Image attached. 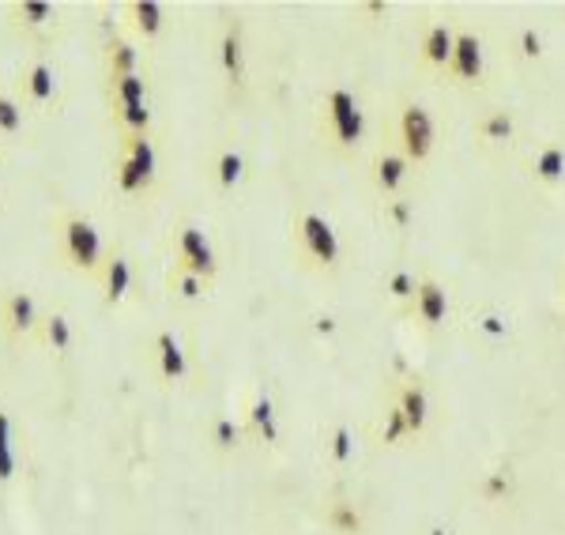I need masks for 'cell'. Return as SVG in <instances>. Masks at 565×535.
Segmentation results:
<instances>
[{
    "label": "cell",
    "instance_id": "cell-20",
    "mask_svg": "<svg viewBox=\"0 0 565 535\" xmlns=\"http://www.w3.org/2000/svg\"><path fill=\"white\" fill-rule=\"evenodd\" d=\"M524 174L540 193H558L565 189V143L562 140H540L524 156Z\"/></svg>",
    "mask_w": 565,
    "mask_h": 535
},
{
    "label": "cell",
    "instance_id": "cell-23",
    "mask_svg": "<svg viewBox=\"0 0 565 535\" xmlns=\"http://www.w3.org/2000/svg\"><path fill=\"white\" fill-rule=\"evenodd\" d=\"M34 347H42L57 366H65L76 355V324H72V317L65 310H45L42 329L34 335Z\"/></svg>",
    "mask_w": 565,
    "mask_h": 535
},
{
    "label": "cell",
    "instance_id": "cell-16",
    "mask_svg": "<svg viewBox=\"0 0 565 535\" xmlns=\"http://www.w3.org/2000/svg\"><path fill=\"white\" fill-rule=\"evenodd\" d=\"M452 42H457V26L452 23H445V20L423 23L418 42H415V68L423 72V76L445 79V68H449V57H452Z\"/></svg>",
    "mask_w": 565,
    "mask_h": 535
},
{
    "label": "cell",
    "instance_id": "cell-17",
    "mask_svg": "<svg viewBox=\"0 0 565 535\" xmlns=\"http://www.w3.org/2000/svg\"><path fill=\"white\" fill-rule=\"evenodd\" d=\"M95 287H98V298H103V306L109 310H117V306H125L132 298L136 290V265H132V253L125 246H109V257L103 271L95 276Z\"/></svg>",
    "mask_w": 565,
    "mask_h": 535
},
{
    "label": "cell",
    "instance_id": "cell-5",
    "mask_svg": "<svg viewBox=\"0 0 565 535\" xmlns=\"http://www.w3.org/2000/svg\"><path fill=\"white\" fill-rule=\"evenodd\" d=\"M4 23H8V31H12V39L26 45L31 53L53 50L68 31L65 8L50 4V0H8Z\"/></svg>",
    "mask_w": 565,
    "mask_h": 535
},
{
    "label": "cell",
    "instance_id": "cell-36",
    "mask_svg": "<svg viewBox=\"0 0 565 535\" xmlns=\"http://www.w3.org/2000/svg\"><path fill=\"white\" fill-rule=\"evenodd\" d=\"M513 57L521 61V65H540V61L546 57V39H543V31L535 23L516 26V34H513Z\"/></svg>",
    "mask_w": 565,
    "mask_h": 535
},
{
    "label": "cell",
    "instance_id": "cell-32",
    "mask_svg": "<svg viewBox=\"0 0 565 535\" xmlns=\"http://www.w3.org/2000/svg\"><path fill=\"white\" fill-rule=\"evenodd\" d=\"M324 460L340 471L359 460V430L351 422H332V430L324 434Z\"/></svg>",
    "mask_w": 565,
    "mask_h": 535
},
{
    "label": "cell",
    "instance_id": "cell-35",
    "mask_svg": "<svg viewBox=\"0 0 565 535\" xmlns=\"http://www.w3.org/2000/svg\"><path fill=\"white\" fill-rule=\"evenodd\" d=\"M418 279H423V271H415V268H392V271H385V279H381V290H385L388 302H396L399 310H404V306L415 298Z\"/></svg>",
    "mask_w": 565,
    "mask_h": 535
},
{
    "label": "cell",
    "instance_id": "cell-10",
    "mask_svg": "<svg viewBox=\"0 0 565 535\" xmlns=\"http://www.w3.org/2000/svg\"><path fill=\"white\" fill-rule=\"evenodd\" d=\"M471 140L487 159H505L521 148V117L509 106H487L471 121Z\"/></svg>",
    "mask_w": 565,
    "mask_h": 535
},
{
    "label": "cell",
    "instance_id": "cell-19",
    "mask_svg": "<svg viewBox=\"0 0 565 535\" xmlns=\"http://www.w3.org/2000/svg\"><path fill=\"white\" fill-rule=\"evenodd\" d=\"M392 404L399 407L407 422V434L412 441H423L426 430H430V419H434V400H430V388H426L423 377H404L396 388H392Z\"/></svg>",
    "mask_w": 565,
    "mask_h": 535
},
{
    "label": "cell",
    "instance_id": "cell-13",
    "mask_svg": "<svg viewBox=\"0 0 565 535\" xmlns=\"http://www.w3.org/2000/svg\"><path fill=\"white\" fill-rule=\"evenodd\" d=\"M415 174L418 167L412 159L404 156V151H396L392 143H381L377 156L370 159V189L377 193V201H392V196H407L415 185Z\"/></svg>",
    "mask_w": 565,
    "mask_h": 535
},
{
    "label": "cell",
    "instance_id": "cell-40",
    "mask_svg": "<svg viewBox=\"0 0 565 535\" xmlns=\"http://www.w3.org/2000/svg\"><path fill=\"white\" fill-rule=\"evenodd\" d=\"M317 332H335V321H332V317H317Z\"/></svg>",
    "mask_w": 565,
    "mask_h": 535
},
{
    "label": "cell",
    "instance_id": "cell-4",
    "mask_svg": "<svg viewBox=\"0 0 565 535\" xmlns=\"http://www.w3.org/2000/svg\"><path fill=\"white\" fill-rule=\"evenodd\" d=\"M114 189L129 201H148L159 189V148H154V136H125L117 140V151H114Z\"/></svg>",
    "mask_w": 565,
    "mask_h": 535
},
{
    "label": "cell",
    "instance_id": "cell-29",
    "mask_svg": "<svg viewBox=\"0 0 565 535\" xmlns=\"http://www.w3.org/2000/svg\"><path fill=\"white\" fill-rule=\"evenodd\" d=\"M20 422L0 404V491H8L20 479Z\"/></svg>",
    "mask_w": 565,
    "mask_h": 535
},
{
    "label": "cell",
    "instance_id": "cell-11",
    "mask_svg": "<svg viewBox=\"0 0 565 535\" xmlns=\"http://www.w3.org/2000/svg\"><path fill=\"white\" fill-rule=\"evenodd\" d=\"M445 84L460 90H482L487 87V42L476 26H457V42H452V57L445 68Z\"/></svg>",
    "mask_w": 565,
    "mask_h": 535
},
{
    "label": "cell",
    "instance_id": "cell-38",
    "mask_svg": "<svg viewBox=\"0 0 565 535\" xmlns=\"http://www.w3.org/2000/svg\"><path fill=\"white\" fill-rule=\"evenodd\" d=\"M381 220H385L388 231H396V234L412 231V223H415V196L407 193V196H392V201H381Z\"/></svg>",
    "mask_w": 565,
    "mask_h": 535
},
{
    "label": "cell",
    "instance_id": "cell-2",
    "mask_svg": "<svg viewBox=\"0 0 565 535\" xmlns=\"http://www.w3.org/2000/svg\"><path fill=\"white\" fill-rule=\"evenodd\" d=\"M287 246L290 257L302 271H313V276H335L348 260V249H343L340 231L332 226V220L313 207H295L287 220Z\"/></svg>",
    "mask_w": 565,
    "mask_h": 535
},
{
    "label": "cell",
    "instance_id": "cell-6",
    "mask_svg": "<svg viewBox=\"0 0 565 535\" xmlns=\"http://www.w3.org/2000/svg\"><path fill=\"white\" fill-rule=\"evenodd\" d=\"M385 143H392L396 151H404L415 167L430 162V156L437 151V121L434 114L426 110L423 103L415 98H396L385 125Z\"/></svg>",
    "mask_w": 565,
    "mask_h": 535
},
{
    "label": "cell",
    "instance_id": "cell-8",
    "mask_svg": "<svg viewBox=\"0 0 565 535\" xmlns=\"http://www.w3.org/2000/svg\"><path fill=\"white\" fill-rule=\"evenodd\" d=\"M167 249H170V265L193 271V276L215 283L218 279V253L207 238V231L193 220H178L167 234Z\"/></svg>",
    "mask_w": 565,
    "mask_h": 535
},
{
    "label": "cell",
    "instance_id": "cell-22",
    "mask_svg": "<svg viewBox=\"0 0 565 535\" xmlns=\"http://www.w3.org/2000/svg\"><path fill=\"white\" fill-rule=\"evenodd\" d=\"M121 12H125V31H129L140 45L167 39V31H170L167 4H159V0H129Z\"/></svg>",
    "mask_w": 565,
    "mask_h": 535
},
{
    "label": "cell",
    "instance_id": "cell-28",
    "mask_svg": "<svg viewBox=\"0 0 565 535\" xmlns=\"http://www.w3.org/2000/svg\"><path fill=\"white\" fill-rule=\"evenodd\" d=\"M204 441L215 457H238V452L249 446V434H245L242 415H215L204 430Z\"/></svg>",
    "mask_w": 565,
    "mask_h": 535
},
{
    "label": "cell",
    "instance_id": "cell-25",
    "mask_svg": "<svg viewBox=\"0 0 565 535\" xmlns=\"http://www.w3.org/2000/svg\"><path fill=\"white\" fill-rule=\"evenodd\" d=\"M476 494H479V502L482 505H513L516 502V494H521V471H516L513 464H494V468H487V471H479V479H476Z\"/></svg>",
    "mask_w": 565,
    "mask_h": 535
},
{
    "label": "cell",
    "instance_id": "cell-31",
    "mask_svg": "<svg viewBox=\"0 0 565 535\" xmlns=\"http://www.w3.org/2000/svg\"><path fill=\"white\" fill-rule=\"evenodd\" d=\"M162 287H167V298L174 306H200L207 295H212V283H207V279H200V276H193V271H185V268H178V265L167 268V276H162Z\"/></svg>",
    "mask_w": 565,
    "mask_h": 535
},
{
    "label": "cell",
    "instance_id": "cell-21",
    "mask_svg": "<svg viewBox=\"0 0 565 535\" xmlns=\"http://www.w3.org/2000/svg\"><path fill=\"white\" fill-rule=\"evenodd\" d=\"M242 422H245V434H249V446H264V449H279V411H276V400H271L268 388H257V393L245 400L242 407Z\"/></svg>",
    "mask_w": 565,
    "mask_h": 535
},
{
    "label": "cell",
    "instance_id": "cell-39",
    "mask_svg": "<svg viewBox=\"0 0 565 535\" xmlns=\"http://www.w3.org/2000/svg\"><path fill=\"white\" fill-rule=\"evenodd\" d=\"M354 15H359L362 23H377L388 15V0H362V4H354Z\"/></svg>",
    "mask_w": 565,
    "mask_h": 535
},
{
    "label": "cell",
    "instance_id": "cell-43",
    "mask_svg": "<svg viewBox=\"0 0 565 535\" xmlns=\"http://www.w3.org/2000/svg\"><path fill=\"white\" fill-rule=\"evenodd\" d=\"M0 204H4V170H0Z\"/></svg>",
    "mask_w": 565,
    "mask_h": 535
},
{
    "label": "cell",
    "instance_id": "cell-9",
    "mask_svg": "<svg viewBox=\"0 0 565 535\" xmlns=\"http://www.w3.org/2000/svg\"><path fill=\"white\" fill-rule=\"evenodd\" d=\"M215 65L231 98H242L249 90V53H245V23L238 15H231V20H223V26H218Z\"/></svg>",
    "mask_w": 565,
    "mask_h": 535
},
{
    "label": "cell",
    "instance_id": "cell-26",
    "mask_svg": "<svg viewBox=\"0 0 565 535\" xmlns=\"http://www.w3.org/2000/svg\"><path fill=\"white\" fill-rule=\"evenodd\" d=\"M207 178H212V185L218 193H238L242 181L249 178V159H245L242 148L226 143V148H218L212 162H207Z\"/></svg>",
    "mask_w": 565,
    "mask_h": 535
},
{
    "label": "cell",
    "instance_id": "cell-34",
    "mask_svg": "<svg viewBox=\"0 0 565 535\" xmlns=\"http://www.w3.org/2000/svg\"><path fill=\"white\" fill-rule=\"evenodd\" d=\"M373 438H377L381 449H404L412 446V434H407V422L404 415H399L396 404H385V411L377 415V426H373Z\"/></svg>",
    "mask_w": 565,
    "mask_h": 535
},
{
    "label": "cell",
    "instance_id": "cell-12",
    "mask_svg": "<svg viewBox=\"0 0 565 535\" xmlns=\"http://www.w3.org/2000/svg\"><path fill=\"white\" fill-rule=\"evenodd\" d=\"M399 313H404L407 321H412L415 329H418V332H426V335L449 329V321H452V298H449V287H445L437 276H430V271H423L415 298H412V302H407Z\"/></svg>",
    "mask_w": 565,
    "mask_h": 535
},
{
    "label": "cell",
    "instance_id": "cell-7",
    "mask_svg": "<svg viewBox=\"0 0 565 535\" xmlns=\"http://www.w3.org/2000/svg\"><path fill=\"white\" fill-rule=\"evenodd\" d=\"M12 90L31 114H65V79H61V68L45 53H26L12 76Z\"/></svg>",
    "mask_w": 565,
    "mask_h": 535
},
{
    "label": "cell",
    "instance_id": "cell-37",
    "mask_svg": "<svg viewBox=\"0 0 565 535\" xmlns=\"http://www.w3.org/2000/svg\"><path fill=\"white\" fill-rule=\"evenodd\" d=\"M471 332L482 335L487 343H509L513 340V321H509V313H501V310H479L471 317Z\"/></svg>",
    "mask_w": 565,
    "mask_h": 535
},
{
    "label": "cell",
    "instance_id": "cell-42",
    "mask_svg": "<svg viewBox=\"0 0 565 535\" xmlns=\"http://www.w3.org/2000/svg\"><path fill=\"white\" fill-rule=\"evenodd\" d=\"M426 535H452V532L441 528V524H434V528H426Z\"/></svg>",
    "mask_w": 565,
    "mask_h": 535
},
{
    "label": "cell",
    "instance_id": "cell-27",
    "mask_svg": "<svg viewBox=\"0 0 565 535\" xmlns=\"http://www.w3.org/2000/svg\"><path fill=\"white\" fill-rule=\"evenodd\" d=\"M106 117L114 125V136H154V110L151 103H106Z\"/></svg>",
    "mask_w": 565,
    "mask_h": 535
},
{
    "label": "cell",
    "instance_id": "cell-41",
    "mask_svg": "<svg viewBox=\"0 0 565 535\" xmlns=\"http://www.w3.org/2000/svg\"><path fill=\"white\" fill-rule=\"evenodd\" d=\"M558 306H562V313H565V268L558 271Z\"/></svg>",
    "mask_w": 565,
    "mask_h": 535
},
{
    "label": "cell",
    "instance_id": "cell-14",
    "mask_svg": "<svg viewBox=\"0 0 565 535\" xmlns=\"http://www.w3.org/2000/svg\"><path fill=\"white\" fill-rule=\"evenodd\" d=\"M148 355H151V374L162 388L189 385V377H193V362H189L185 340H181L174 329L154 332L151 343H148Z\"/></svg>",
    "mask_w": 565,
    "mask_h": 535
},
{
    "label": "cell",
    "instance_id": "cell-24",
    "mask_svg": "<svg viewBox=\"0 0 565 535\" xmlns=\"http://www.w3.org/2000/svg\"><path fill=\"white\" fill-rule=\"evenodd\" d=\"M98 61H103V79L106 76H132V72H148V68H143V45L136 42L129 31L106 34Z\"/></svg>",
    "mask_w": 565,
    "mask_h": 535
},
{
    "label": "cell",
    "instance_id": "cell-18",
    "mask_svg": "<svg viewBox=\"0 0 565 535\" xmlns=\"http://www.w3.org/2000/svg\"><path fill=\"white\" fill-rule=\"evenodd\" d=\"M321 521L332 535H370V510L351 491H328L321 497Z\"/></svg>",
    "mask_w": 565,
    "mask_h": 535
},
{
    "label": "cell",
    "instance_id": "cell-1",
    "mask_svg": "<svg viewBox=\"0 0 565 535\" xmlns=\"http://www.w3.org/2000/svg\"><path fill=\"white\" fill-rule=\"evenodd\" d=\"M313 132L335 159H359L370 143V110L359 90L348 84L324 87L313 110Z\"/></svg>",
    "mask_w": 565,
    "mask_h": 535
},
{
    "label": "cell",
    "instance_id": "cell-30",
    "mask_svg": "<svg viewBox=\"0 0 565 535\" xmlns=\"http://www.w3.org/2000/svg\"><path fill=\"white\" fill-rule=\"evenodd\" d=\"M26 125H31V110L20 103L12 84H0V148L20 143L26 136Z\"/></svg>",
    "mask_w": 565,
    "mask_h": 535
},
{
    "label": "cell",
    "instance_id": "cell-33",
    "mask_svg": "<svg viewBox=\"0 0 565 535\" xmlns=\"http://www.w3.org/2000/svg\"><path fill=\"white\" fill-rule=\"evenodd\" d=\"M106 103H151V79L148 72H132V76H106L103 79Z\"/></svg>",
    "mask_w": 565,
    "mask_h": 535
},
{
    "label": "cell",
    "instance_id": "cell-15",
    "mask_svg": "<svg viewBox=\"0 0 565 535\" xmlns=\"http://www.w3.org/2000/svg\"><path fill=\"white\" fill-rule=\"evenodd\" d=\"M42 302L31 290H8L0 298V332L8 343H34V335L42 329Z\"/></svg>",
    "mask_w": 565,
    "mask_h": 535
},
{
    "label": "cell",
    "instance_id": "cell-3",
    "mask_svg": "<svg viewBox=\"0 0 565 535\" xmlns=\"http://www.w3.org/2000/svg\"><path fill=\"white\" fill-rule=\"evenodd\" d=\"M50 238H53V257L84 279H95L109 257V246H106L103 231H98V223L90 220V215L76 212V207H61V212L53 215Z\"/></svg>",
    "mask_w": 565,
    "mask_h": 535
}]
</instances>
